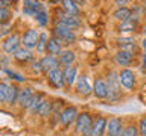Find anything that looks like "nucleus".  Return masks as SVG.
<instances>
[{"label": "nucleus", "mask_w": 146, "mask_h": 136, "mask_svg": "<svg viewBox=\"0 0 146 136\" xmlns=\"http://www.w3.org/2000/svg\"><path fill=\"white\" fill-rule=\"evenodd\" d=\"M104 77H105L107 88H108V98L107 100H110V101H113V103L120 101V100L123 98V91H122L120 82H119L117 71L113 68V70L107 71V74H105Z\"/></svg>", "instance_id": "nucleus-1"}, {"label": "nucleus", "mask_w": 146, "mask_h": 136, "mask_svg": "<svg viewBox=\"0 0 146 136\" xmlns=\"http://www.w3.org/2000/svg\"><path fill=\"white\" fill-rule=\"evenodd\" d=\"M52 38H55L58 41L62 47H68V45L75 44L76 42V33L75 30L72 29H67L64 26H59V24H55L52 27Z\"/></svg>", "instance_id": "nucleus-2"}, {"label": "nucleus", "mask_w": 146, "mask_h": 136, "mask_svg": "<svg viewBox=\"0 0 146 136\" xmlns=\"http://www.w3.org/2000/svg\"><path fill=\"white\" fill-rule=\"evenodd\" d=\"M93 121H94V118L91 116L90 112H81L75 121V133L81 135V136H88L91 126H93Z\"/></svg>", "instance_id": "nucleus-3"}, {"label": "nucleus", "mask_w": 146, "mask_h": 136, "mask_svg": "<svg viewBox=\"0 0 146 136\" xmlns=\"http://www.w3.org/2000/svg\"><path fill=\"white\" fill-rule=\"evenodd\" d=\"M119 74V82H120V86L123 89L132 91L137 89V74L135 71H132L131 68H120V71H117Z\"/></svg>", "instance_id": "nucleus-4"}, {"label": "nucleus", "mask_w": 146, "mask_h": 136, "mask_svg": "<svg viewBox=\"0 0 146 136\" xmlns=\"http://www.w3.org/2000/svg\"><path fill=\"white\" fill-rule=\"evenodd\" d=\"M75 92L81 98H88L93 95V83L90 82V77L87 74H79L75 83Z\"/></svg>", "instance_id": "nucleus-5"}, {"label": "nucleus", "mask_w": 146, "mask_h": 136, "mask_svg": "<svg viewBox=\"0 0 146 136\" xmlns=\"http://www.w3.org/2000/svg\"><path fill=\"white\" fill-rule=\"evenodd\" d=\"M55 21H56L55 24L64 26V27L72 29V30H76V29H79V27L82 26V21H81L79 17H72V15H68V14H66L64 11H58L56 12V20Z\"/></svg>", "instance_id": "nucleus-6"}, {"label": "nucleus", "mask_w": 146, "mask_h": 136, "mask_svg": "<svg viewBox=\"0 0 146 136\" xmlns=\"http://www.w3.org/2000/svg\"><path fill=\"white\" fill-rule=\"evenodd\" d=\"M78 115H79V110H78L76 106H73V104L64 106V109L61 110V115H59V124H61V127L67 129L68 126H72L76 121Z\"/></svg>", "instance_id": "nucleus-7"}, {"label": "nucleus", "mask_w": 146, "mask_h": 136, "mask_svg": "<svg viewBox=\"0 0 146 136\" xmlns=\"http://www.w3.org/2000/svg\"><path fill=\"white\" fill-rule=\"evenodd\" d=\"M93 95L99 100H107L108 98V88L107 82L104 76H96L93 80Z\"/></svg>", "instance_id": "nucleus-8"}, {"label": "nucleus", "mask_w": 146, "mask_h": 136, "mask_svg": "<svg viewBox=\"0 0 146 136\" xmlns=\"http://www.w3.org/2000/svg\"><path fill=\"white\" fill-rule=\"evenodd\" d=\"M20 44H21V38L17 33L8 35L2 42V50L6 54H14L18 48H20Z\"/></svg>", "instance_id": "nucleus-9"}, {"label": "nucleus", "mask_w": 146, "mask_h": 136, "mask_svg": "<svg viewBox=\"0 0 146 136\" xmlns=\"http://www.w3.org/2000/svg\"><path fill=\"white\" fill-rule=\"evenodd\" d=\"M116 45H117V50H126V52H132V53H135L139 50V44H137L135 38H132L129 35L117 36Z\"/></svg>", "instance_id": "nucleus-10"}, {"label": "nucleus", "mask_w": 146, "mask_h": 136, "mask_svg": "<svg viewBox=\"0 0 146 136\" xmlns=\"http://www.w3.org/2000/svg\"><path fill=\"white\" fill-rule=\"evenodd\" d=\"M40 39V33L36 29H27L21 36V45L27 50L31 48H36V44H38Z\"/></svg>", "instance_id": "nucleus-11"}, {"label": "nucleus", "mask_w": 146, "mask_h": 136, "mask_svg": "<svg viewBox=\"0 0 146 136\" xmlns=\"http://www.w3.org/2000/svg\"><path fill=\"white\" fill-rule=\"evenodd\" d=\"M62 76H64V83H66V89H72L73 85L76 83V79L79 76V68L76 65L64 67L62 68Z\"/></svg>", "instance_id": "nucleus-12"}, {"label": "nucleus", "mask_w": 146, "mask_h": 136, "mask_svg": "<svg viewBox=\"0 0 146 136\" xmlns=\"http://www.w3.org/2000/svg\"><path fill=\"white\" fill-rule=\"evenodd\" d=\"M134 59H135V53L126 52V50H117L116 54H114V62L122 68L131 67V63H132Z\"/></svg>", "instance_id": "nucleus-13"}, {"label": "nucleus", "mask_w": 146, "mask_h": 136, "mask_svg": "<svg viewBox=\"0 0 146 136\" xmlns=\"http://www.w3.org/2000/svg\"><path fill=\"white\" fill-rule=\"evenodd\" d=\"M47 83L52 86L55 89H62L66 88V83H64V76H62V70L59 68V70H53L47 73Z\"/></svg>", "instance_id": "nucleus-14"}, {"label": "nucleus", "mask_w": 146, "mask_h": 136, "mask_svg": "<svg viewBox=\"0 0 146 136\" xmlns=\"http://www.w3.org/2000/svg\"><path fill=\"white\" fill-rule=\"evenodd\" d=\"M107 124L108 120L102 115L96 116L93 121V126H91L90 135L88 136H105V131H107Z\"/></svg>", "instance_id": "nucleus-15"}, {"label": "nucleus", "mask_w": 146, "mask_h": 136, "mask_svg": "<svg viewBox=\"0 0 146 136\" xmlns=\"http://www.w3.org/2000/svg\"><path fill=\"white\" fill-rule=\"evenodd\" d=\"M123 127L125 126H123L122 118H119V116L110 118L108 124H107V131H105V135L107 136H120Z\"/></svg>", "instance_id": "nucleus-16"}, {"label": "nucleus", "mask_w": 146, "mask_h": 136, "mask_svg": "<svg viewBox=\"0 0 146 136\" xmlns=\"http://www.w3.org/2000/svg\"><path fill=\"white\" fill-rule=\"evenodd\" d=\"M40 65H41V70H43V73H50L53 70H59V67H61V63H59L58 58L55 56H49V54H46V56H43L40 59Z\"/></svg>", "instance_id": "nucleus-17"}, {"label": "nucleus", "mask_w": 146, "mask_h": 136, "mask_svg": "<svg viewBox=\"0 0 146 136\" xmlns=\"http://www.w3.org/2000/svg\"><path fill=\"white\" fill-rule=\"evenodd\" d=\"M44 6L41 5L40 2H35V0H25L23 2V14L27 17H36V14H38L41 9H43Z\"/></svg>", "instance_id": "nucleus-18"}, {"label": "nucleus", "mask_w": 146, "mask_h": 136, "mask_svg": "<svg viewBox=\"0 0 146 136\" xmlns=\"http://www.w3.org/2000/svg\"><path fill=\"white\" fill-rule=\"evenodd\" d=\"M34 89L31 88V86H25V88L20 89V92H18V100H17V104L23 109L27 107V104H29L31 98L34 97Z\"/></svg>", "instance_id": "nucleus-19"}, {"label": "nucleus", "mask_w": 146, "mask_h": 136, "mask_svg": "<svg viewBox=\"0 0 146 136\" xmlns=\"http://www.w3.org/2000/svg\"><path fill=\"white\" fill-rule=\"evenodd\" d=\"M61 11H64L66 14L72 17H79L81 15V8L78 2H73V0H62L61 2Z\"/></svg>", "instance_id": "nucleus-20"}, {"label": "nucleus", "mask_w": 146, "mask_h": 136, "mask_svg": "<svg viewBox=\"0 0 146 136\" xmlns=\"http://www.w3.org/2000/svg\"><path fill=\"white\" fill-rule=\"evenodd\" d=\"M139 27V18L137 17H132L131 20H126L123 23H119L117 26V32L119 33H132V32L137 30Z\"/></svg>", "instance_id": "nucleus-21"}, {"label": "nucleus", "mask_w": 146, "mask_h": 136, "mask_svg": "<svg viewBox=\"0 0 146 136\" xmlns=\"http://www.w3.org/2000/svg\"><path fill=\"white\" fill-rule=\"evenodd\" d=\"M58 61L62 67H70V65H75V61H76V53L73 52L72 48H64L61 54L58 56Z\"/></svg>", "instance_id": "nucleus-22"}, {"label": "nucleus", "mask_w": 146, "mask_h": 136, "mask_svg": "<svg viewBox=\"0 0 146 136\" xmlns=\"http://www.w3.org/2000/svg\"><path fill=\"white\" fill-rule=\"evenodd\" d=\"M132 15H134V9H132V8H128V6H125V8H117L116 11L113 12V18H114L116 21H119V23H123V21H126V20H131Z\"/></svg>", "instance_id": "nucleus-23"}, {"label": "nucleus", "mask_w": 146, "mask_h": 136, "mask_svg": "<svg viewBox=\"0 0 146 136\" xmlns=\"http://www.w3.org/2000/svg\"><path fill=\"white\" fill-rule=\"evenodd\" d=\"M62 45L58 42L55 38H52L50 36L49 38V41H47V50H46V54H49V56H55V58H58L59 54H61V52H62Z\"/></svg>", "instance_id": "nucleus-24"}, {"label": "nucleus", "mask_w": 146, "mask_h": 136, "mask_svg": "<svg viewBox=\"0 0 146 136\" xmlns=\"http://www.w3.org/2000/svg\"><path fill=\"white\" fill-rule=\"evenodd\" d=\"M52 109H53V103H52V100L50 98H44L43 101L40 103V106L38 109H36V115L41 116V118H44V116H49L50 113H52Z\"/></svg>", "instance_id": "nucleus-25"}, {"label": "nucleus", "mask_w": 146, "mask_h": 136, "mask_svg": "<svg viewBox=\"0 0 146 136\" xmlns=\"http://www.w3.org/2000/svg\"><path fill=\"white\" fill-rule=\"evenodd\" d=\"M12 56L15 58L18 62H29V61H32V59H34V54H32V52H31V50H27V48H25V47H20L15 53L12 54Z\"/></svg>", "instance_id": "nucleus-26"}, {"label": "nucleus", "mask_w": 146, "mask_h": 136, "mask_svg": "<svg viewBox=\"0 0 146 136\" xmlns=\"http://www.w3.org/2000/svg\"><path fill=\"white\" fill-rule=\"evenodd\" d=\"M18 92L20 88L17 86V83H9V89H8V104H17L18 100Z\"/></svg>", "instance_id": "nucleus-27"}, {"label": "nucleus", "mask_w": 146, "mask_h": 136, "mask_svg": "<svg viewBox=\"0 0 146 136\" xmlns=\"http://www.w3.org/2000/svg\"><path fill=\"white\" fill-rule=\"evenodd\" d=\"M12 18H14V14H12L11 9H8V8H0V27L9 24Z\"/></svg>", "instance_id": "nucleus-28"}, {"label": "nucleus", "mask_w": 146, "mask_h": 136, "mask_svg": "<svg viewBox=\"0 0 146 136\" xmlns=\"http://www.w3.org/2000/svg\"><path fill=\"white\" fill-rule=\"evenodd\" d=\"M47 41H49V36L46 32L40 33V39H38V44H36V52L40 54H46V50H47Z\"/></svg>", "instance_id": "nucleus-29"}, {"label": "nucleus", "mask_w": 146, "mask_h": 136, "mask_svg": "<svg viewBox=\"0 0 146 136\" xmlns=\"http://www.w3.org/2000/svg\"><path fill=\"white\" fill-rule=\"evenodd\" d=\"M43 95L41 94H34V97L31 98V101H29V104H27V110H31V112H36V109H38V106H40V103L43 101Z\"/></svg>", "instance_id": "nucleus-30"}, {"label": "nucleus", "mask_w": 146, "mask_h": 136, "mask_svg": "<svg viewBox=\"0 0 146 136\" xmlns=\"http://www.w3.org/2000/svg\"><path fill=\"white\" fill-rule=\"evenodd\" d=\"M35 21H36V24L41 26V27L47 26V23H49V14H47V11H46V8H43L38 14H36Z\"/></svg>", "instance_id": "nucleus-31"}, {"label": "nucleus", "mask_w": 146, "mask_h": 136, "mask_svg": "<svg viewBox=\"0 0 146 136\" xmlns=\"http://www.w3.org/2000/svg\"><path fill=\"white\" fill-rule=\"evenodd\" d=\"M120 136H140L139 129H137V124H126L125 127H123Z\"/></svg>", "instance_id": "nucleus-32"}, {"label": "nucleus", "mask_w": 146, "mask_h": 136, "mask_svg": "<svg viewBox=\"0 0 146 136\" xmlns=\"http://www.w3.org/2000/svg\"><path fill=\"white\" fill-rule=\"evenodd\" d=\"M8 89H9V83L0 80V103L8 101Z\"/></svg>", "instance_id": "nucleus-33"}, {"label": "nucleus", "mask_w": 146, "mask_h": 136, "mask_svg": "<svg viewBox=\"0 0 146 136\" xmlns=\"http://www.w3.org/2000/svg\"><path fill=\"white\" fill-rule=\"evenodd\" d=\"M137 129H139V135H140V136H146V115H143V116L139 120Z\"/></svg>", "instance_id": "nucleus-34"}, {"label": "nucleus", "mask_w": 146, "mask_h": 136, "mask_svg": "<svg viewBox=\"0 0 146 136\" xmlns=\"http://www.w3.org/2000/svg\"><path fill=\"white\" fill-rule=\"evenodd\" d=\"M31 70L36 73V74H40V73H43V70H41V65H40V61H32L31 63Z\"/></svg>", "instance_id": "nucleus-35"}, {"label": "nucleus", "mask_w": 146, "mask_h": 136, "mask_svg": "<svg viewBox=\"0 0 146 136\" xmlns=\"http://www.w3.org/2000/svg\"><path fill=\"white\" fill-rule=\"evenodd\" d=\"M140 68H141V71H146V50H143V53H141V62H140Z\"/></svg>", "instance_id": "nucleus-36"}, {"label": "nucleus", "mask_w": 146, "mask_h": 136, "mask_svg": "<svg viewBox=\"0 0 146 136\" xmlns=\"http://www.w3.org/2000/svg\"><path fill=\"white\" fill-rule=\"evenodd\" d=\"M6 73H8V76H9V77H14V79L18 80V82H23V80H25L20 74H17V73H12V71H9V70H6Z\"/></svg>", "instance_id": "nucleus-37"}, {"label": "nucleus", "mask_w": 146, "mask_h": 136, "mask_svg": "<svg viewBox=\"0 0 146 136\" xmlns=\"http://www.w3.org/2000/svg\"><path fill=\"white\" fill-rule=\"evenodd\" d=\"M128 3H129L128 0H116V2H114V5H116L117 8H125Z\"/></svg>", "instance_id": "nucleus-38"}, {"label": "nucleus", "mask_w": 146, "mask_h": 136, "mask_svg": "<svg viewBox=\"0 0 146 136\" xmlns=\"http://www.w3.org/2000/svg\"><path fill=\"white\" fill-rule=\"evenodd\" d=\"M8 5H11V2H8V0H0V8H6Z\"/></svg>", "instance_id": "nucleus-39"}, {"label": "nucleus", "mask_w": 146, "mask_h": 136, "mask_svg": "<svg viewBox=\"0 0 146 136\" xmlns=\"http://www.w3.org/2000/svg\"><path fill=\"white\" fill-rule=\"evenodd\" d=\"M140 47H141V50H146V36L143 38V41L140 42Z\"/></svg>", "instance_id": "nucleus-40"}, {"label": "nucleus", "mask_w": 146, "mask_h": 136, "mask_svg": "<svg viewBox=\"0 0 146 136\" xmlns=\"http://www.w3.org/2000/svg\"><path fill=\"white\" fill-rule=\"evenodd\" d=\"M143 35H145V36H146V24H145V26H143Z\"/></svg>", "instance_id": "nucleus-41"}, {"label": "nucleus", "mask_w": 146, "mask_h": 136, "mask_svg": "<svg viewBox=\"0 0 146 136\" xmlns=\"http://www.w3.org/2000/svg\"><path fill=\"white\" fill-rule=\"evenodd\" d=\"M2 35H3V32H2V30H0V38H2Z\"/></svg>", "instance_id": "nucleus-42"}]
</instances>
